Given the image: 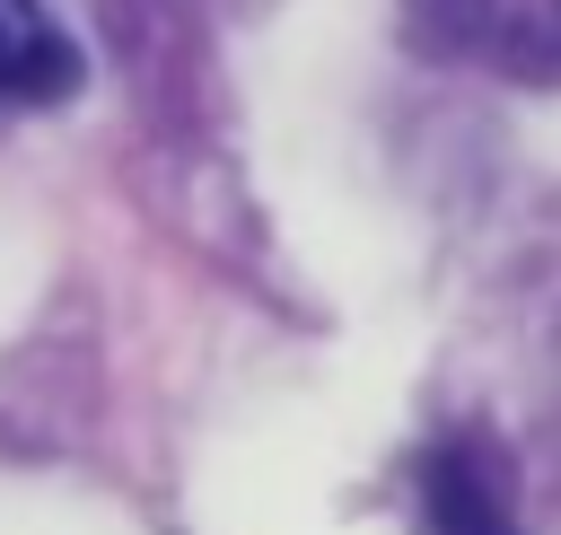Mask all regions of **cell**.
<instances>
[{"label": "cell", "instance_id": "obj_1", "mask_svg": "<svg viewBox=\"0 0 561 535\" xmlns=\"http://www.w3.org/2000/svg\"><path fill=\"white\" fill-rule=\"evenodd\" d=\"M421 535H517V465L491 430H447L421 456Z\"/></svg>", "mask_w": 561, "mask_h": 535}, {"label": "cell", "instance_id": "obj_2", "mask_svg": "<svg viewBox=\"0 0 561 535\" xmlns=\"http://www.w3.org/2000/svg\"><path fill=\"white\" fill-rule=\"evenodd\" d=\"M412 26L430 44L500 61L517 79H543V61H552V0H412Z\"/></svg>", "mask_w": 561, "mask_h": 535}, {"label": "cell", "instance_id": "obj_3", "mask_svg": "<svg viewBox=\"0 0 561 535\" xmlns=\"http://www.w3.org/2000/svg\"><path fill=\"white\" fill-rule=\"evenodd\" d=\"M79 79H88V61H79V44L53 26V9H44V0H0V114L61 105Z\"/></svg>", "mask_w": 561, "mask_h": 535}]
</instances>
